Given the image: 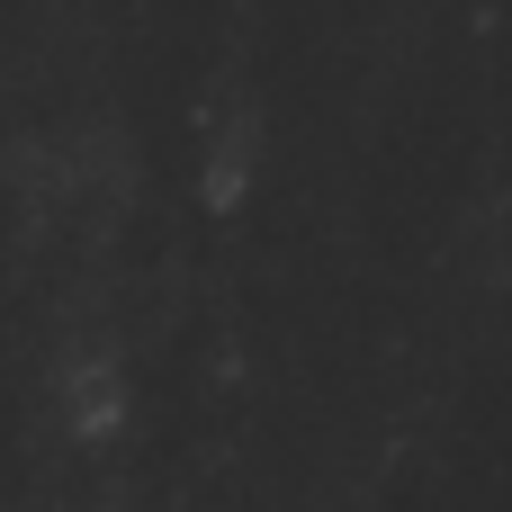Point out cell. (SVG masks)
I'll use <instances>...</instances> for the list:
<instances>
[]
</instances>
